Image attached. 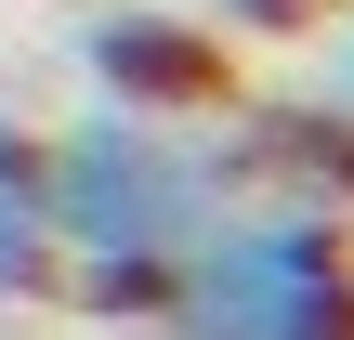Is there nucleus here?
Wrapping results in <instances>:
<instances>
[{
	"instance_id": "obj_1",
	"label": "nucleus",
	"mask_w": 354,
	"mask_h": 340,
	"mask_svg": "<svg viewBox=\"0 0 354 340\" xmlns=\"http://www.w3.org/2000/svg\"><path fill=\"white\" fill-rule=\"evenodd\" d=\"M223 197H236L223 144H197L171 118H131V105H92V118H66L39 144L53 262H184Z\"/></svg>"
},
{
	"instance_id": "obj_2",
	"label": "nucleus",
	"mask_w": 354,
	"mask_h": 340,
	"mask_svg": "<svg viewBox=\"0 0 354 340\" xmlns=\"http://www.w3.org/2000/svg\"><path fill=\"white\" fill-rule=\"evenodd\" d=\"M171 340H354V236L342 210H210L158 288Z\"/></svg>"
},
{
	"instance_id": "obj_3",
	"label": "nucleus",
	"mask_w": 354,
	"mask_h": 340,
	"mask_svg": "<svg viewBox=\"0 0 354 340\" xmlns=\"http://www.w3.org/2000/svg\"><path fill=\"white\" fill-rule=\"evenodd\" d=\"M79 66H92V92L131 105V118H210V105L236 92L223 26H210V13H158V0L92 13V26H79Z\"/></svg>"
},
{
	"instance_id": "obj_4",
	"label": "nucleus",
	"mask_w": 354,
	"mask_h": 340,
	"mask_svg": "<svg viewBox=\"0 0 354 340\" xmlns=\"http://www.w3.org/2000/svg\"><path fill=\"white\" fill-rule=\"evenodd\" d=\"M223 183L250 197V183H276L289 210H354V118L328 92H263V105H236L223 92Z\"/></svg>"
},
{
	"instance_id": "obj_5",
	"label": "nucleus",
	"mask_w": 354,
	"mask_h": 340,
	"mask_svg": "<svg viewBox=\"0 0 354 340\" xmlns=\"http://www.w3.org/2000/svg\"><path fill=\"white\" fill-rule=\"evenodd\" d=\"M53 288V210H39V131H0V301Z\"/></svg>"
},
{
	"instance_id": "obj_6",
	"label": "nucleus",
	"mask_w": 354,
	"mask_h": 340,
	"mask_svg": "<svg viewBox=\"0 0 354 340\" xmlns=\"http://www.w3.org/2000/svg\"><path fill=\"white\" fill-rule=\"evenodd\" d=\"M53 275H66L92 314H145V328H158V288H171V262H53Z\"/></svg>"
},
{
	"instance_id": "obj_7",
	"label": "nucleus",
	"mask_w": 354,
	"mask_h": 340,
	"mask_svg": "<svg viewBox=\"0 0 354 340\" xmlns=\"http://www.w3.org/2000/svg\"><path fill=\"white\" fill-rule=\"evenodd\" d=\"M223 13V39H289V26H315L328 0H210Z\"/></svg>"
},
{
	"instance_id": "obj_8",
	"label": "nucleus",
	"mask_w": 354,
	"mask_h": 340,
	"mask_svg": "<svg viewBox=\"0 0 354 340\" xmlns=\"http://www.w3.org/2000/svg\"><path fill=\"white\" fill-rule=\"evenodd\" d=\"M328 105L354 118V26H342V52H328Z\"/></svg>"
}]
</instances>
